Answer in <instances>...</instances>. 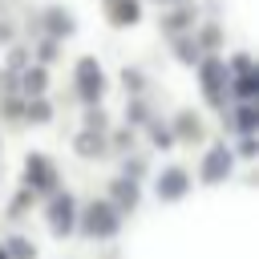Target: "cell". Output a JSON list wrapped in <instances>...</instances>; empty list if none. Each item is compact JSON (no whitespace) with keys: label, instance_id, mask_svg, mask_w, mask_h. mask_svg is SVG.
<instances>
[{"label":"cell","instance_id":"cell-17","mask_svg":"<svg viewBox=\"0 0 259 259\" xmlns=\"http://www.w3.org/2000/svg\"><path fill=\"white\" fill-rule=\"evenodd\" d=\"M40 85H45V73H40V69H36V73H28V89H40Z\"/></svg>","mask_w":259,"mask_h":259},{"label":"cell","instance_id":"cell-9","mask_svg":"<svg viewBox=\"0 0 259 259\" xmlns=\"http://www.w3.org/2000/svg\"><path fill=\"white\" fill-rule=\"evenodd\" d=\"M113 20L117 24H134L138 20V4L134 0H113Z\"/></svg>","mask_w":259,"mask_h":259},{"label":"cell","instance_id":"cell-16","mask_svg":"<svg viewBox=\"0 0 259 259\" xmlns=\"http://www.w3.org/2000/svg\"><path fill=\"white\" fill-rule=\"evenodd\" d=\"M154 142H158V146H162V150H166V146H170V134H166V130H162V125H154Z\"/></svg>","mask_w":259,"mask_h":259},{"label":"cell","instance_id":"cell-15","mask_svg":"<svg viewBox=\"0 0 259 259\" xmlns=\"http://www.w3.org/2000/svg\"><path fill=\"white\" fill-rule=\"evenodd\" d=\"M28 113H32V117H36V121H45V117H49V105H45V101H36V105H32V109H28Z\"/></svg>","mask_w":259,"mask_h":259},{"label":"cell","instance_id":"cell-7","mask_svg":"<svg viewBox=\"0 0 259 259\" xmlns=\"http://www.w3.org/2000/svg\"><path fill=\"white\" fill-rule=\"evenodd\" d=\"M45 20H49V32H53V36H69V32H73V16L61 12V8H49Z\"/></svg>","mask_w":259,"mask_h":259},{"label":"cell","instance_id":"cell-13","mask_svg":"<svg viewBox=\"0 0 259 259\" xmlns=\"http://www.w3.org/2000/svg\"><path fill=\"white\" fill-rule=\"evenodd\" d=\"M178 130L186 138H198V117H178Z\"/></svg>","mask_w":259,"mask_h":259},{"label":"cell","instance_id":"cell-3","mask_svg":"<svg viewBox=\"0 0 259 259\" xmlns=\"http://www.w3.org/2000/svg\"><path fill=\"white\" fill-rule=\"evenodd\" d=\"M202 85H206V97L219 105V101H223V85H227V65L206 61V65H202Z\"/></svg>","mask_w":259,"mask_h":259},{"label":"cell","instance_id":"cell-2","mask_svg":"<svg viewBox=\"0 0 259 259\" xmlns=\"http://www.w3.org/2000/svg\"><path fill=\"white\" fill-rule=\"evenodd\" d=\"M77 81H81V93H85V101H93V97H101V69H97V61H81L77 65Z\"/></svg>","mask_w":259,"mask_h":259},{"label":"cell","instance_id":"cell-10","mask_svg":"<svg viewBox=\"0 0 259 259\" xmlns=\"http://www.w3.org/2000/svg\"><path fill=\"white\" fill-rule=\"evenodd\" d=\"M113 194H117V202H121V206H134V202H138L134 182H113Z\"/></svg>","mask_w":259,"mask_h":259},{"label":"cell","instance_id":"cell-1","mask_svg":"<svg viewBox=\"0 0 259 259\" xmlns=\"http://www.w3.org/2000/svg\"><path fill=\"white\" fill-rule=\"evenodd\" d=\"M85 231H89V235H113V231H117L113 206H105V202L97 206V202H93V206L85 210Z\"/></svg>","mask_w":259,"mask_h":259},{"label":"cell","instance_id":"cell-14","mask_svg":"<svg viewBox=\"0 0 259 259\" xmlns=\"http://www.w3.org/2000/svg\"><path fill=\"white\" fill-rule=\"evenodd\" d=\"M178 57H182V61H194V57H198V45H190V40H178Z\"/></svg>","mask_w":259,"mask_h":259},{"label":"cell","instance_id":"cell-5","mask_svg":"<svg viewBox=\"0 0 259 259\" xmlns=\"http://www.w3.org/2000/svg\"><path fill=\"white\" fill-rule=\"evenodd\" d=\"M178 194H186V174L182 170H166L158 178V198H178Z\"/></svg>","mask_w":259,"mask_h":259},{"label":"cell","instance_id":"cell-4","mask_svg":"<svg viewBox=\"0 0 259 259\" xmlns=\"http://www.w3.org/2000/svg\"><path fill=\"white\" fill-rule=\"evenodd\" d=\"M227 170H231V154H227L223 146H214V150L206 154V162H202V178H206V182H219V178H227Z\"/></svg>","mask_w":259,"mask_h":259},{"label":"cell","instance_id":"cell-11","mask_svg":"<svg viewBox=\"0 0 259 259\" xmlns=\"http://www.w3.org/2000/svg\"><path fill=\"white\" fill-rule=\"evenodd\" d=\"M77 150H81V154H97V150H101V138H93V134H81V138H77Z\"/></svg>","mask_w":259,"mask_h":259},{"label":"cell","instance_id":"cell-12","mask_svg":"<svg viewBox=\"0 0 259 259\" xmlns=\"http://www.w3.org/2000/svg\"><path fill=\"white\" fill-rule=\"evenodd\" d=\"M239 130H243V134H251V130H255V109H251V105H243V109H239Z\"/></svg>","mask_w":259,"mask_h":259},{"label":"cell","instance_id":"cell-18","mask_svg":"<svg viewBox=\"0 0 259 259\" xmlns=\"http://www.w3.org/2000/svg\"><path fill=\"white\" fill-rule=\"evenodd\" d=\"M166 4H170V0H166Z\"/></svg>","mask_w":259,"mask_h":259},{"label":"cell","instance_id":"cell-6","mask_svg":"<svg viewBox=\"0 0 259 259\" xmlns=\"http://www.w3.org/2000/svg\"><path fill=\"white\" fill-rule=\"evenodd\" d=\"M69 227H73V198L65 194V198H57V202H53V231H57V235H65Z\"/></svg>","mask_w":259,"mask_h":259},{"label":"cell","instance_id":"cell-8","mask_svg":"<svg viewBox=\"0 0 259 259\" xmlns=\"http://www.w3.org/2000/svg\"><path fill=\"white\" fill-rule=\"evenodd\" d=\"M28 182L49 186V182H53V166H49L45 158H28Z\"/></svg>","mask_w":259,"mask_h":259}]
</instances>
